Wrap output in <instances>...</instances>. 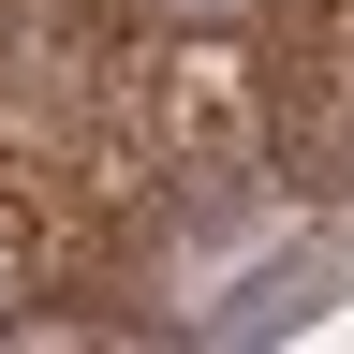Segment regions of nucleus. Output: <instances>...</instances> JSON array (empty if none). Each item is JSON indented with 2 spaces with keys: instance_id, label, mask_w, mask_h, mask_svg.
<instances>
[{
  "instance_id": "f257e3e1",
  "label": "nucleus",
  "mask_w": 354,
  "mask_h": 354,
  "mask_svg": "<svg viewBox=\"0 0 354 354\" xmlns=\"http://www.w3.org/2000/svg\"><path fill=\"white\" fill-rule=\"evenodd\" d=\"M251 104H266V162H295L310 192L354 177V0H325V15L251 74Z\"/></svg>"
},
{
  "instance_id": "7ed1b4c3",
  "label": "nucleus",
  "mask_w": 354,
  "mask_h": 354,
  "mask_svg": "<svg viewBox=\"0 0 354 354\" xmlns=\"http://www.w3.org/2000/svg\"><path fill=\"white\" fill-rule=\"evenodd\" d=\"M148 15H162V30H251L266 0H148Z\"/></svg>"
},
{
  "instance_id": "f03ea898",
  "label": "nucleus",
  "mask_w": 354,
  "mask_h": 354,
  "mask_svg": "<svg viewBox=\"0 0 354 354\" xmlns=\"http://www.w3.org/2000/svg\"><path fill=\"white\" fill-rule=\"evenodd\" d=\"M30 295H59V251L30 207H0V339H59V310H30Z\"/></svg>"
}]
</instances>
